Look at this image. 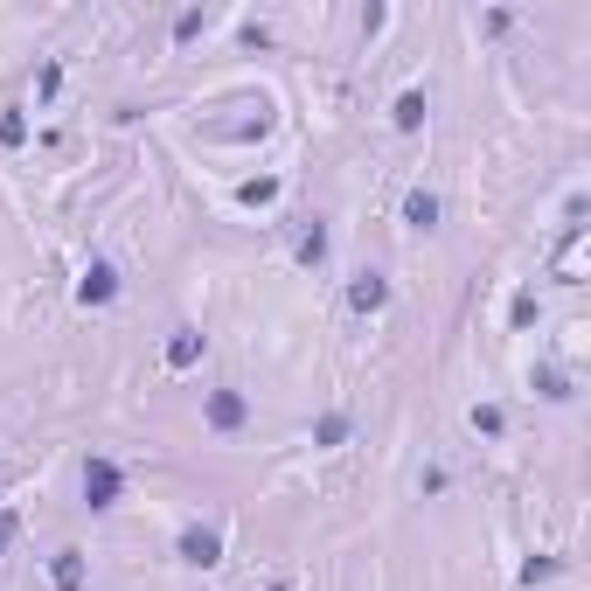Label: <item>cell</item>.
<instances>
[{"label": "cell", "instance_id": "1", "mask_svg": "<svg viewBox=\"0 0 591 591\" xmlns=\"http://www.w3.org/2000/svg\"><path fill=\"white\" fill-rule=\"evenodd\" d=\"M119 494H126V473L112 459H84V501L105 515V508H119Z\"/></svg>", "mask_w": 591, "mask_h": 591}, {"label": "cell", "instance_id": "2", "mask_svg": "<svg viewBox=\"0 0 591 591\" xmlns=\"http://www.w3.org/2000/svg\"><path fill=\"white\" fill-rule=\"evenodd\" d=\"M77 299H84V306H112V299H119V272H112L105 258H91L84 279H77Z\"/></svg>", "mask_w": 591, "mask_h": 591}, {"label": "cell", "instance_id": "3", "mask_svg": "<svg viewBox=\"0 0 591 591\" xmlns=\"http://www.w3.org/2000/svg\"><path fill=\"white\" fill-rule=\"evenodd\" d=\"M202 418H209V432H237L251 411H244V397H237V390H209V397H202Z\"/></svg>", "mask_w": 591, "mask_h": 591}, {"label": "cell", "instance_id": "4", "mask_svg": "<svg viewBox=\"0 0 591 591\" xmlns=\"http://www.w3.org/2000/svg\"><path fill=\"white\" fill-rule=\"evenodd\" d=\"M181 564H195V571L223 564V536L216 529H181Z\"/></svg>", "mask_w": 591, "mask_h": 591}, {"label": "cell", "instance_id": "5", "mask_svg": "<svg viewBox=\"0 0 591 591\" xmlns=\"http://www.w3.org/2000/svg\"><path fill=\"white\" fill-rule=\"evenodd\" d=\"M348 306H355V313H383V306H390V286H383V272H362V279L348 286Z\"/></svg>", "mask_w": 591, "mask_h": 591}, {"label": "cell", "instance_id": "6", "mask_svg": "<svg viewBox=\"0 0 591 591\" xmlns=\"http://www.w3.org/2000/svg\"><path fill=\"white\" fill-rule=\"evenodd\" d=\"M404 223H411V230H439V195H432V188H411V195H404Z\"/></svg>", "mask_w": 591, "mask_h": 591}, {"label": "cell", "instance_id": "7", "mask_svg": "<svg viewBox=\"0 0 591 591\" xmlns=\"http://www.w3.org/2000/svg\"><path fill=\"white\" fill-rule=\"evenodd\" d=\"M49 578H56V591H84V550H56Z\"/></svg>", "mask_w": 591, "mask_h": 591}, {"label": "cell", "instance_id": "8", "mask_svg": "<svg viewBox=\"0 0 591 591\" xmlns=\"http://www.w3.org/2000/svg\"><path fill=\"white\" fill-rule=\"evenodd\" d=\"M202 362V334L195 327H174V341H167V369H195Z\"/></svg>", "mask_w": 591, "mask_h": 591}, {"label": "cell", "instance_id": "9", "mask_svg": "<svg viewBox=\"0 0 591 591\" xmlns=\"http://www.w3.org/2000/svg\"><path fill=\"white\" fill-rule=\"evenodd\" d=\"M397 126H404V133L425 126V91H404V98H397Z\"/></svg>", "mask_w": 591, "mask_h": 591}, {"label": "cell", "instance_id": "10", "mask_svg": "<svg viewBox=\"0 0 591 591\" xmlns=\"http://www.w3.org/2000/svg\"><path fill=\"white\" fill-rule=\"evenodd\" d=\"M536 390H543L550 404H564V397H571V383H564V369H536Z\"/></svg>", "mask_w": 591, "mask_h": 591}, {"label": "cell", "instance_id": "11", "mask_svg": "<svg viewBox=\"0 0 591 591\" xmlns=\"http://www.w3.org/2000/svg\"><path fill=\"white\" fill-rule=\"evenodd\" d=\"M28 140V119H21V105H7V119H0V147H21Z\"/></svg>", "mask_w": 591, "mask_h": 591}, {"label": "cell", "instance_id": "12", "mask_svg": "<svg viewBox=\"0 0 591 591\" xmlns=\"http://www.w3.org/2000/svg\"><path fill=\"white\" fill-rule=\"evenodd\" d=\"M313 439H320V445H341V439H348V418H341V411H327V418L313 425Z\"/></svg>", "mask_w": 591, "mask_h": 591}, {"label": "cell", "instance_id": "13", "mask_svg": "<svg viewBox=\"0 0 591 591\" xmlns=\"http://www.w3.org/2000/svg\"><path fill=\"white\" fill-rule=\"evenodd\" d=\"M299 258H306V265H320V258H327V230H320V223L299 237Z\"/></svg>", "mask_w": 591, "mask_h": 591}, {"label": "cell", "instance_id": "14", "mask_svg": "<svg viewBox=\"0 0 591 591\" xmlns=\"http://www.w3.org/2000/svg\"><path fill=\"white\" fill-rule=\"evenodd\" d=\"M543 578H557V557H536V564L522 571V585H543Z\"/></svg>", "mask_w": 591, "mask_h": 591}, {"label": "cell", "instance_id": "15", "mask_svg": "<svg viewBox=\"0 0 591 591\" xmlns=\"http://www.w3.org/2000/svg\"><path fill=\"white\" fill-rule=\"evenodd\" d=\"M14 536H21V522H14V515H7V508H0V557H7V550H14Z\"/></svg>", "mask_w": 591, "mask_h": 591}]
</instances>
